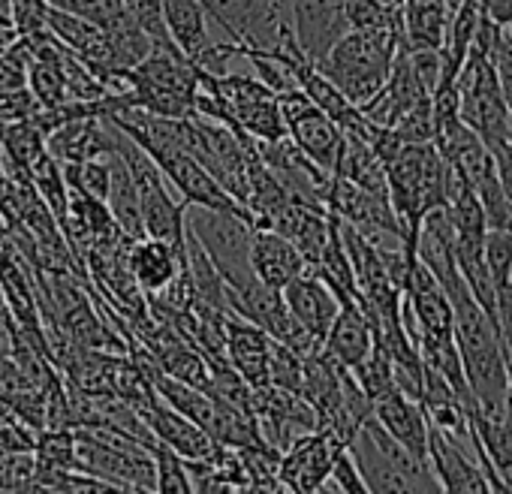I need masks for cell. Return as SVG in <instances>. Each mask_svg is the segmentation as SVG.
<instances>
[{
    "instance_id": "15",
    "label": "cell",
    "mask_w": 512,
    "mask_h": 494,
    "mask_svg": "<svg viewBox=\"0 0 512 494\" xmlns=\"http://www.w3.org/2000/svg\"><path fill=\"white\" fill-rule=\"evenodd\" d=\"M374 419L416 464L428 467V416L416 398L395 389L374 404Z\"/></svg>"
},
{
    "instance_id": "32",
    "label": "cell",
    "mask_w": 512,
    "mask_h": 494,
    "mask_svg": "<svg viewBox=\"0 0 512 494\" xmlns=\"http://www.w3.org/2000/svg\"><path fill=\"white\" fill-rule=\"evenodd\" d=\"M37 112H40V103L31 94V88H19V91H4V94H0V127L16 124V121H28Z\"/></svg>"
},
{
    "instance_id": "36",
    "label": "cell",
    "mask_w": 512,
    "mask_h": 494,
    "mask_svg": "<svg viewBox=\"0 0 512 494\" xmlns=\"http://www.w3.org/2000/svg\"><path fill=\"white\" fill-rule=\"evenodd\" d=\"M503 416L512 425V362H509V386H506V398H503Z\"/></svg>"
},
{
    "instance_id": "25",
    "label": "cell",
    "mask_w": 512,
    "mask_h": 494,
    "mask_svg": "<svg viewBox=\"0 0 512 494\" xmlns=\"http://www.w3.org/2000/svg\"><path fill=\"white\" fill-rule=\"evenodd\" d=\"M350 31H395L401 34V10H389L380 0H344Z\"/></svg>"
},
{
    "instance_id": "14",
    "label": "cell",
    "mask_w": 512,
    "mask_h": 494,
    "mask_svg": "<svg viewBox=\"0 0 512 494\" xmlns=\"http://www.w3.org/2000/svg\"><path fill=\"white\" fill-rule=\"evenodd\" d=\"M124 269L145 296H157L181 275L184 251H178L169 241L142 235V238H133L124 251Z\"/></svg>"
},
{
    "instance_id": "34",
    "label": "cell",
    "mask_w": 512,
    "mask_h": 494,
    "mask_svg": "<svg viewBox=\"0 0 512 494\" xmlns=\"http://www.w3.org/2000/svg\"><path fill=\"white\" fill-rule=\"evenodd\" d=\"M482 13L494 19L500 28H512V0H479Z\"/></svg>"
},
{
    "instance_id": "7",
    "label": "cell",
    "mask_w": 512,
    "mask_h": 494,
    "mask_svg": "<svg viewBox=\"0 0 512 494\" xmlns=\"http://www.w3.org/2000/svg\"><path fill=\"white\" fill-rule=\"evenodd\" d=\"M347 443L326 425L299 434L284 452H281V464H278V479L284 485V491H320V485L326 482L338 452Z\"/></svg>"
},
{
    "instance_id": "3",
    "label": "cell",
    "mask_w": 512,
    "mask_h": 494,
    "mask_svg": "<svg viewBox=\"0 0 512 494\" xmlns=\"http://www.w3.org/2000/svg\"><path fill=\"white\" fill-rule=\"evenodd\" d=\"M184 226L205 247V254L217 266L226 287H241L256 278L250 269V238H253L250 211L187 205Z\"/></svg>"
},
{
    "instance_id": "28",
    "label": "cell",
    "mask_w": 512,
    "mask_h": 494,
    "mask_svg": "<svg viewBox=\"0 0 512 494\" xmlns=\"http://www.w3.org/2000/svg\"><path fill=\"white\" fill-rule=\"evenodd\" d=\"M320 491H347V494H371L368 491V482L350 452V446H344L326 476V482L320 485Z\"/></svg>"
},
{
    "instance_id": "17",
    "label": "cell",
    "mask_w": 512,
    "mask_h": 494,
    "mask_svg": "<svg viewBox=\"0 0 512 494\" xmlns=\"http://www.w3.org/2000/svg\"><path fill=\"white\" fill-rule=\"evenodd\" d=\"M371 350H374V329H371L368 317L362 314V308L356 302L341 305L332 329L323 338V353L329 359H335L341 368L356 371L368 359Z\"/></svg>"
},
{
    "instance_id": "31",
    "label": "cell",
    "mask_w": 512,
    "mask_h": 494,
    "mask_svg": "<svg viewBox=\"0 0 512 494\" xmlns=\"http://www.w3.org/2000/svg\"><path fill=\"white\" fill-rule=\"evenodd\" d=\"M488 61H491V67H494L500 94H503L506 106L512 109V28H503V31H500L497 43H494L491 52H488Z\"/></svg>"
},
{
    "instance_id": "29",
    "label": "cell",
    "mask_w": 512,
    "mask_h": 494,
    "mask_svg": "<svg viewBox=\"0 0 512 494\" xmlns=\"http://www.w3.org/2000/svg\"><path fill=\"white\" fill-rule=\"evenodd\" d=\"M37 446V431L16 419L13 413L0 416V458L7 455H28Z\"/></svg>"
},
{
    "instance_id": "33",
    "label": "cell",
    "mask_w": 512,
    "mask_h": 494,
    "mask_svg": "<svg viewBox=\"0 0 512 494\" xmlns=\"http://www.w3.org/2000/svg\"><path fill=\"white\" fill-rule=\"evenodd\" d=\"M494 326H497L500 344H503V350H506V359L512 362V281H503V284H497Z\"/></svg>"
},
{
    "instance_id": "6",
    "label": "cell",
    "mask_w": 512,
    "mask_h": 494,
    "mask_svg": "<svg viewBox=\"0 0 512 494\" xmlns=\"http://www.w3.org/2000/svg\"><path fill=\"white\" fill-rule=\"evenodd\" d=\"M284 121H287V139L311 157L326 172H335L341 148H344V130L311 103V97L302 88H290L278 94Z\"/></svg>"
},
{
    "instance_id": "20",
    "label": "cell",
    "mask_w": 512,
    "mask_h": 494,
    "mask_svg": "<svg viewBox=\"0 0 512 494\" xmlns=\"http://www.w3.org/2000/svg\"><path fill=\"white\" fill-rule=\"evenodd\" d=\"M106 205H109V211H112V217H115V223H118V229L124 232L127 241L145 235L142 208H139V193H136V184H133V178H130V169H127V163L118 157V151L112 154V184H109Z\"/></svg>"
},
{
    "instance_id": "35",
    "label": "cell",
    "mask_w": 512,
    "mask_h": 494,
    "mask_svg": "<svg viewBox=\"0 0 512 494\" xmlns=\"http://www.w3.org/2000/svg\"><path fill=\"white\" fill-rule=\"evenodd\" d=\"M0 326H4L7 332L16 329V317H13V308H10V299H7L4 284H0Z\"/></svg>"
},
{
    "instance_id": "9",
    "label": "cell",
    "mask_w": 512,
    "mask_h": 494,
    "mask_svg": "<svg viewBox=\"0 0 512 494\" xmlns=\"http://www.w3.org/2000/svg\"><path fill=\"white\" fill-rule=\"evenodd\" d=\"M154 163L160 166V172L166 175V181L172 184V190L187 202V205H205V208H244L238 205L223 187L220 181L184 148H166V151H154L151 154ZM247 211V208H244Z\"/></svg>"
},
{
    "instance_id": "24",
    "label": "cell",
    "mask_w": 512,
    "mask_h": 494,
    "mask_svg": "<svg viewBox=\"0 0 512 494\" xmlns=\"http://www.w3.org/2000/svg\"><path fill=\"white\" fill-rule=\"evenodd\" d=\"M151 458H154V479H157V491L163 494H190L193 491V482H190V473H187V461L172 452L166 443H160L157 437L151 440L148 446Z\"/></svg>"
},
{
    "instance_id": "16",
    "label": "cell",
    "mask_w": 512,
    "mask_h": 494,
    "mask_svg": "<svg viewBox=\"0 0 512 494\" xmlns=\"http://www.w3.org/2000/svg\"><path fill=\"white\" fill-rule=\"evenodd\" d=\"M250 269L266 287L284 290L296 275L308 269L299 247L275 229L253 226L250 238Z\"/></svg>"
},
{
    "instance_id": "30",
    "label": "cell",
    "mask_w": 512,
    "mask_h": 494,
    "mask_svg": "<svg viewBox=\"0 0 512 494\" xmlns=\"http://www.w3.org/2000/svg\"><path fill=\"white\" fill-rule=\"evenodd\" d=\"M34 452L0 458V491H31L34 488Z\"/></svg>"
},
{
    "instance_id": "12",
    "label": "cell",
    "mask_w": 512,
    "mask_h": 494,
    "mask_svg": "<svg viewBox=\"0 0 512 494\" xmlns=\"http://www.w3.org/2000/svg\"><path fill=\"white\" fill-rule=\"evenodd\" d=\"M428 467L440 485V491H491V482L482 464L461 449L455 434H446L428 422Z\"/></svg>"
},
{
    "instance_id": "18",
    "label": "cell",
    "mask_w": 512,
    "mask_h": 494,
    "mask_svg": "<svg viewBox=\"0 0 512 494\" xmlns=\"http://www.w3.org/2000/svg\"><path fill=\"white\" fill-rule=\"evenodd\" d=\"M163 16H166V28H169L175 49L187 55L190 61L199 52H205L214 40H226L211 25L202 0H163Z\"/></svg>"
},
{
    "instance_id": "5",
    "label": "cell",
    "mask_w": 512,
    "mask_h": 494,
    "mask_svg": "<svg viewBox=\"0 0 512 494\" xmlns=\"http://www.w3.org/2000/svg\"><path fill=\"white\" fill-rule=\"evenodd\" d=\"M350 452L368 482V491H440L431 467L416 464L374 416L362 422L350 440Z\"/></svg>"
},
{
    "instance_id": "11",
    "label": "cell",
    "mask_w": 512,
    "mask_h": 494,
    "mask_svg": "<svg viewBox=\"0 0 512 494\" xmlns=\"http://www.w3.org/2000/svg\"><path fill=\"white\" fill-rule=\"evenodd\" d=\"M223 338H226V359L235 368V374L250 389L269 386V362H272L275 338L263 326H256L232 311H226Z\"/></svg>"
},
{
    "instance_id": "22",
    "label": "cell",
    "mask_w": 512,
    "mask_h": 494,
    "mask_svg": "<svg viewBox=\"0 0 512 494\" xmlns=\"http://www.w3.org/2000/svg\"><path fill=\"white\" fill-rule=\"evenodd\" d=\"M31 184L34 190L40 193V199L49 205V211L58 217V223L64 220L67 208H70V187H67V178H64V166L46 151L34 166H31Z\"/></svg>"
},
{
    "instance_id": "21",
    "label": "cell",
    "mask_w": 512,
    "mask_h": 494,
    "mask_svg": "<svg viewBox=\"0 0 512 494\" xmlns=\"http://www.w3.org/2000/svg\"><path fill=\"white\" fill-rule=\"evenodd\" d=\"M46 154V133L34 118L0 127V163L10 169L31 172V166Z\"/></svg>"
},
{
    "instance_id": "37",
    "label": "cell",
    "mask_w": 512,
    "mask_h": 494,
    "mask_svg": "<svg viewBox=\"0 0 512 494\" xmlns=\"http://www.w3.org/2000/svg\"><path fill=\"white\" fill-rule=\"evenodd\" d=\"M4 413H7V410H4V404H0V416H4Z\"/></svg>"
},
{
    "instance_id": "23",
    "label": "cell",
    "mask_w": 512,
    "mask_h": 494,
    "mask_svg": "<svg viewBox=\"0 0 512 494\" xmlns=\"http://www.w3.org/2000/svg\"><path fill=\"white\" fill-rule=\"evenodd\" d=\"M61 166H64L67 187L73 193H85V196L106 202L109 184H112V154L94 157V160H79V163H61Z\"/></svg>"
},
{
    "instance_id": "4",
    "label": "cell",
    "mask_w": 512,
    "mask_h": 494,
    "mask_svg": "<svg viewBox=\"0 0 512 494\" xmlns=\"http://www.w3.org/2000/svg\"><path fill=\"white\" fill-rule=\"evenodd\" d=\"M118 157L127 163L130 178L136 184L145 235L160 238V241H169L172 247L184 251L187 202L172 193V184L166 181V175L160 172V166L154 163V157L145 148H139L127 133H121V139H118Z\"/></svg>"
},
{
    "instance_id": "27",
    "label": "cell",
    "mask_w": 512,
    "mask_h": 494,
    "mask_svg": "<svg viewBox=\"0 0 512 494\" xmlns=\"http://www.w3.org/2000/svg\"><path fill=\"white\" fill-rule=\"evenodd\" d=\"M482 257L494 284L512 281V229H485Z\"/></svg>"
},
{
    "instance_id": "2",
    "label": "cell",
    "mask_w": 512,
    "mask_h": 494,
    "mask_svg": "<svg viewBox=\"0 0 512 494\" xmlns=\"http://www.w3.org/2000/svg\"><path fill=\"white\" fill-rule=\"evenodd\" d=\"M211 25L232 43L260 52H302L290 25V0H202Z\"/></svg>"
},
{
    "instance_id": "26",
    "label": "cell",
    "mask_w": 512,
    "mask_h": 494,
    "mask_svg": "<svg viewBox=\"0 0 512 494\" xmlns=\"http://www.w3.org/2000/svg\"><path fill=\"white\" fill-rule=\"evenodd\" d=\"M31 61H34V46L25 37H19L10 49L0 52V94L28 88V67H31Z\"/></svg>"
},
{
    "instance_id": "8",
    "label": "cell",
    "mask_w": 512,
    "mask_h": 494,
    "mask_svg": "<svg viewBox=\"0 0 512 494\" xmlns=\"http://www.w3.org/2000/svg\"><path fill=\"white\" fill-rule=\"evenodd\" d=\"M290 25L296 46L311 64L350 31L344 0H290Z\"/></svg>"
},
{
    "instance_id": "1",
    "label": "cell",
    "mask_w": 512,
    "mask_h": 494,
    "mask_svg": "<svg viewBox=\"0 0 512 494\" xmlns=\"http://www.w3.org/2000/svg\"><path fill=\"white\" fill-rule=\"evenodd\" d=\"M401 34L395 31H347L314 67L353 103L365 106L389 79Z\"/></svg>"
},
{
    "instance_id": "10",
    "label": "cell",
    "mask_w": 512,
    "mask_h": 494,
    "mask_svg": "<svg viewBox=\"0 0 512 494\" xmlns=\"http://www.w3.org/2000/svg\"><path fill=\"white\" fill-rule=\"evenodd\" d=\"M136 413L151 428V434L160 443H166L172 452H178L184 461H208L220 446V443H214V437L205 428H199L193 419H187L184 413L169 407L157 392L142 407H136Z\"/></svg>"
},
{
    "instance_id": "13",
    "label": "cell",
    "mask_w": 512,
    "mask_h": 494,
    "mask_svg": "<svg viewBox=\"0 0 512 494\" xmlns=\"http://www.w3.org/2000/svg\"><path fill=\"white\" fill-rule=\"evenodd\" d=\"M281 293H284V302H287L290 314L299 320V326L314 341H320V347H323V338H326V332L332 329V323H335V317L341 311V299L332 293V287L317 272L305 269Z\"/></svg>"
},
{
    "instance_id": "19",
    "label": "cell",
    "mask_w": 512,
    "mask_h": 494,
    "mask_svg": "<svg viewBox=\"0 0 512 494\" xmlns=\"http://www.w3.org/2000/svg\"><path fill=\"white\" fill-rule=\"evenodd\" d=\"M446 25H449L446 0H404L401 4L404 49H443Z\"/></svg>"
}]
</instances>
